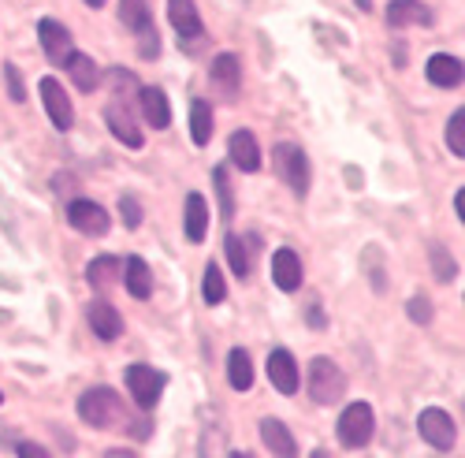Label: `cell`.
<instances>
[{"label":"cell","instance_id":"cell-1","mask_svg":"<svg viewBox=\"0 0 465 458\" xmlns=\"http://www.w3.org/2000/svg\"><path fill=\"white\" fill-rule=\"evenodd\" d=\"M79 417L90 429H112V425H120L124 403L112 388H90L79 395Z\"/></svg>","mask_w":465,"mask_h":458},{"label":"cell","instance_id":"cell-2","mask_svg":"<svg viewBox=\"0 0 465 458\" xmlns=\"http://www.w3.org/2000/svg\"><path fill=\"white\" fill-rule=\"evenodd\" d=\"M272 168L280 172V179L294 190L298 198L309 194V157L302 153V145H294V142L276 145V149H272Z\"/></svg>","mask_w":465,"mask_h":458},{"label":"cell","instance_id":"cell-3","mask_svg":"<svg viewBox=\"0 0 465 458\" xmlns=\"http://www.w3.org/2000/svg\"><path fill=\"white\" fill-rule=\"evenodd\" d=\"M346 395V376L335 362L328 358H317L313 365H309V399L321 403V406H331Z\"/></svg>","mask_w":465,"mask_h":458},{"label":"cell","instance_id":"cell-4","mask_svg":"<svg viewBox=\"0 0 465 458\" xmlns=\"http://www.w3.org/2000/svg\"><path fill=\"white\" fill-rule=\"evenodd\" d=\"M376 433V417H372V406L369 403H354L339 413V443L346 451H358L372 440Z\"/></svg>","mask_w":465,"mask_h":458},{"label":"cell","instance_id":"cell-5","mask_svg":"<svg viewBox=\"0 0 465 458\" xmlns=\"http://www.w3.org/2000/svg\"><path fill=\"white\" fill-rule=\"evenodd\" d=\"M124 384L131 388V395H134V403H138L142 410H153V406L161 403V395H164L168 376H164L161 369H153V365H131V369L124 373Z\"/></svg>","mask_w":465,"mask_h":458},{"label":"cell","instance_id":"cell-6","mask_svg":"<svg viewBox=\"0 0 465 458\" xmlns=\"http://www.w3.org/2000/svg\"><path fill=\"white\" fill-rule=\"evenodd\" d=\"M67 224L74 227V232L101 239V235H108V224H112V220H108V213H104L97 202L74 198V202H67Z\"/></svg>","mask_w":465,"mask_h":458},{"label":"cell","instance_id":"cell-7","mask_svg":"<svg viewBox=\"0 0 465 458\" xmlns=\"http://www.w3.org/2000/svg\"><path fill=\"white\" fill-rule=\"evenodd\" d=\"M417 429L424 436V443H432L436 451H450L454 447V422H450V413L440 410V406H429V410H420L417 417Z\"/></svg>","mask_w":465,"mask_h":458},{"label":"cell","instance_id":"cell-8","mask_svg":"<svg viewBox=\"0 0 465 458\" xmlns=\"http://www.w3.org/2000/svg\"><path fill=\"white\" fill-rule=\"evenodd\" d=\"M37 90H42V105H45V112H49L53 127H56V131H71V124H74V108H71V97L64 94V86L49 75V79L37 83Z\"/></svg>","mask_w":465,"mask_h":458},{"label":"cell","instance_id":"cell-9","mask_svg":"<svg viewBox=\"0 0 465 458\" xmlns=\"http://www.w3.org/2000/svg\"><path fill=\"white\" fill-rule=\"evenodd\" d=\"M209 79L220 94V101H235L239 97V86H242V67H239V56L235 53H220L213 60V71H209Z\"/></svg>","mask_w":465,"mask_h":458},{"label":"cell","instance_id":"cell-10","mask_svg":"<svg viewBox=\"0 0 465 458\" xmlns=\"http://www.w3.org/2000/svg\"><path fill=\"white\" fill-rule=\"evenodd\" d=\"M37 42H42L45 56H49L56 67H64V60L74 53L71 30H67L64 23H56V19H42V23H37Z\"/></svg>","mask_w":465,"mask_h":458},{"label":"cell","instance_id":"cell-11","mask_svg":"<svg viewBox=\"0 0 465 458\" xmlns=\"http://www.w3.org/2000/svg\"><path fill=\"white\" fill-rule=\"evenodd\" d=\"M104 124H108V131L120 138L127 149H142V131H138V124H134V116H131L127 101L120 105V97H115V101L104 108Z\"/></svg>","mask_w":465,"mask_h":458},{"label":"cell","instance_id":"cell-12","mask_svg":"<svg viewBox=\"0 0 465 458\" xmlns=\"http://www.w3.org/2000/svg\"><path fill=\"white\" fill-rule=\"evenodd\" d=\"M268 380H272V388L280 395H294L298 392V362L287 347H276L268 354Z\"/></svg>","mask_w":465,"mask_h":458},{"label":"cell","instance_id":"cell-13","mask_svg":"<svg viewBox=\"0 0 465 458\" xmlns=\"http://www.w3.org/2000/svg\"><path fill=\"white\" fill-rule=\"evenodd\" d=\"M168 19L179 34V42H198L202 37V15L193 8V0H168Z\"/></svg>","mask_w":465,"mask_h":458},{"label":"cell","instance_id":"cell-14","mask_svg":"<svg viewBox=\"0 0 465 458\" xmlns=\"http://www.w3.org/2000/svg\"><path fill=\"white\" fill-rule=\"evenodd\" d=\"M138 105H142V116H145V124H149L153 131H164V127L172 124V105H168L164 90L142 86V90H138Z\"/></svg>","mask_w":465,"mask_h":458},{"label":"cell","instance_id":"cell-15","mask_svg":"<svg viewBox=\"0 0 465 458\" xmlns=\"http://www.w3.org/2000/svg\"><path fill=\"white\" fill-rule=\"evenodd\" d=\"M424 75H429V83L432 86H440V90H454V86H461V60L458 56H450V53H436V56H429V64H424Z\"/></svg>","mask_w":465,"mask_h":458},{"label":"cell","instance_id":"cell-16","mask_svg":"<svg viewBox=\"0 0 465 458\" xmlns=\"http://www.w3.org/2000/svg\"><path fill=\"white\" fill-rule=\"evenodd\" d=\"M253 246H257L253 235H235V232H231L227 243H223L227 264H231V273H235L239 280H250V273H253Z\"/></svg>","mask_w":465,"mask_h":458},{"label":"cell","instance_id":"cell-17","mask_svg":"<svg viewBox=\"0 0 465 458\" xmlns=\"http://www.w3.org/2000/svg\"><path fill=\"white\" fill-rule=\"evenodd\" d=\"M227 153H231V164L242 168V172H257L261 168V145L253 138V131H235L227 138Z\"/></svg>","mask_w":465,"mask_h":458},{"label":"cell","instance_id":"cell-18","mask_svg":"<svg viewBox=\"0 0 465 458\" xmlns=\"http://www.w3.org/2000/svg\"><path fill=\"white\" fill-rule=\"evenodd\" d=\"M86 321H90L94 335L104 339V343H112V339L124 335V317L115 314V305H108V302H94L90 310H86Z\"/></svg>","mask_w":465,"mask_h":458},{"label":"cell","instance_id":"cell-19","mask_svg":"<svg viewBox=\"0 0 465 458\" xmlns=\"http://www.w3.org/2000/svg\"><path fill=\"white\" fill-rule=\"evenodd\" d=\"M272 280L280 291H298L302 287V257L294 250H276L272 254Z\"/></svg>","mask_w":465,"mask_h":458},{"label":"cell","instance_id":"cell-20","mask_svg":"<svg viewBox=\"0 0 465 458\" xmlns=\"http://www.w3.org/2000/svg\"><path fill=\"white\" fill-rule=\"evenodd\" d=\"M387 23L391 26H432V12L420 0H391L387 5Z\"/></svg>","mask_w":465,"mask_h":458},{"label":"cell","instance_id":"cell-21","mask_svg":"<svg viewBox=\"0 0 465 458\" xmlns=\"http://www.w3.org/2000/svg\"><path fill=\"white\" fill-rule=\"evenodd\" d=\"M205 227H209V205L202 194H186V205H183V232L190 243H202L205 239Z\"/></svg>","mask_w":465,"mask_h":458},{"label":"cell","instance_id":"cell-22","mask_svg":"<svg viewBox=\"0 0 465 458\" xmlns=\"http://www.w3.org/2000/svg\"><path fill=\"white\" fill-rule=\"evenodd\" d=\"M64 67H67V75H71V83L79 86L83 94H90V90L101 86V71H97L94 56H86V53H71V56L64 60Z\"/></svg>","mask_w":465,"mask_h":458},{"label":"cell","instance_id":"cell-23","mask_svg":"<svg viewBox=\"0 0 465 458\" xmlns=\"http://www.w3.org/2000/svg\"><path fill=\"white\" fill-rule=\"evenodd\" d=\"M120 276H124V261H120V257H94L90 269H86V284H90L94 291L115 287V284H120Z\"/></svg>","mask_w":465,"mask_h":458},{"label":"cell","instance_id":"cell-24","mask_svg":"<svg viewBox=\"0 0 465 458\" xmlns=\"http://www.w3.org/2000/svg\"><path fill=\"white\" fill-rule=\"evenodd\" d=\"M261 440L268 443V451H272V454H283V458L298 454V443H294L291 429L283 422H276V417H264V422H261Z\"/></svg>","mask_w":465,"mask_h":458},{"label":"cell","instance_id":"cell-25","mask_svg":"<svg viewBox=\"0 0 465 458\" xmlns=\"http://www.w3.org/2000/svg\"><path fill=\"white\" fill-rule=\"evenodd\" d=\"M124 284H127V291L138 298V302H145L149 294H153V273H149V264L142 261V257H127L124 261V276H120Z\"/></svg>","mask_w":465,"mask_h":458},{"label":"cell","instance_id":"cell-26","mask_svg":"<svg viewBox=\"0 0 465 458\" xmlns=\"http://www.w3.org/2000/svg\"><path fill=\"white\" fill-rule=\"evenodd\" d=\"M227 380H231V388L235 392H250L253 388V362L242 347H235L227 354Z\"/></svg>","mask_w":465,"mask_h":458},{"label":"cell","instance_id":"cell-27","mask_svg":"<svg viewBox=\"0 0 465 458\" xmlns=\"http://www.w3.org/2000/svg\"><path fill=\"white\" fill-rule=\"evenodd\" d=\"M190 138H193V145H205L213 138V105L209 101L190 105Z\"/></svg>","mask_w":465,"mask_h":458},{"label":"cell","instance_id":"cell-28","mask_svg":"<svg viewBox=\"0 0 465 458\" xmlns=\"http://www.w3.org/2000/svg\"><path fill=\"white\" fill-rule=\"evenodd\" d=\"M213 186H216V194H220V216L231 220V216H235V190H231V172H227V164H216V168H213Z\"/></svg>","mask_w":465,"mask_h":458},{"label":"cell","instance_id":"cell-29","mask_svg":"<svg viewBox=\"0 0 465 458\" xmlns=\"http://www.w3.org/2000/svg\"><path fill=\"white\" fill-rule=\"evenodd\" d=\"M134 42H138V53L145 60H157L161 56V34H157V26H153V19L134 30Z\"/></svg>","mask_w":465,"mask_h":458},{"label":"cell","instance_id":"cell-30","mask_svg":"<svg viewBox=\"0 0 465 458\" xmlns=\"http://www.w3.org/2000/svg\"><path fill=\"white\" fill-rule=\"evenodd\" d=\"M202 294H205L209 305H220L227 298V284H223V273L216 269V264H209L205 276H202Z\"/></svg>","mask_w":465,"mask_h":458},{"label":"cell","instance_id":"cell-31","mask_svg":"<svg viewBox=\"0 0 465 458\" xmlns=\"http://www.w3.org/2000/svg\"><path fill=\"white\" fill-rule=\"evenodd\" d=\"M120 23L134 34L142 23H149V5L145 0H120Z\"/></svg>","mask_w":465,"mask_h":458},{"label":"cell","instance_id":"cell-32","mask_svg":"<svg viewBox=\"0 0 465 458\" xmlns=\"http://www.w3.org/2000/svg\"><path fill=\"white\" fill-rule=\"evenodd\" d=\"M447 145H450L454 157H465V112L461 108L454 112L450 124H447Z\"/></svg>","mask_w":465,"mask_h":458},{"label":"cell","instance_id":"cell-33","mask_svg":"<svg viewBox=\"0 0 465 458\" xmlns=\"http://www.w3.org/2000/svg\"><path fill=\"white\" fill-rule=\"evenodd\" d=\"M432 264H436V280H440V284H450V280L458 276V261H454V257L447 254V246H440V243L432 246Z\"/></svg>","mask_w":465,"mask_h":458},{"label":"cell","instance_id":"cell-34","mask_svg":"<svg viewBox=\"0 0 465 458\" xmlns=\"http://www.w3.org/2000/svg\"><path fill=\"white\" fill-rule=\"evenodd\" d=\"M406 314L413 317V324H432V302L429 298H410V305H406Z\"/></svg>","mask_w":465,"mask_h":458},{"label":"cell","instance_id":"cell-35","mask_svg":"<svg viewBox=\"0 0 465 458\" xmlns=\"http://www.w3.org/2000/svg\"><path fill=\"white\" fill-rule=\"evenodd\" d=\"M5 79H8V94L12 101H26V86H23V75L15 64H5Z\"/></svg>","mask_w":465,"mask_h":458},{"label":"cell","instance_id":"cell-36","mask_svg":"<svg viewBox=\"0 0 465 458\" xmlns=\"http://www.w3.org/2000/svg\"><path fill=\"white\" fill-rule=\"evenodd\" d=\"M120 213H124L127 227H138V224H142V205H138V198L124 194V198H120Z\"/></svg>","mask_w":465,"mask_h":458},{"label":"cell","instance_id":"cell-37","mask_svg":"<svg viewBox=\"0 0 465 458\" xmlns=\"http://www.w3.org/2000/svg\"><path fill=\"white\" fill-rule=\"evenodd\" d=\"M15 451H19V454H34V458H45V454H49L45 447H30V443H19Z\"/></svg>","mask_w":465,"mask_h":458},{"label":"cell","instance_id":"cell-38","mask_svg":"<svg viewBox=\"0 0 465 458\" xmlns=\"http://www.w3.org/2000/svg\"><path fill=\"white\" fill-rule=\"evenodd\" d=\"M83 5H90V8H104V0H83Z\"/></svg>","mask_w":465,"mask_h":458},{"label":"cell","instance_id":"cell-39","mask_svg":"<svg viewBox=\"0 0 465 458\" xmlns=\"http://www.w3.org/2000/svg\"><path fill=\"white\" fill-rule=\"evenodd\" d=\"M354 5H358L361 12H369V8H372V5H369V0H354Z\"/></svg>","mask_w":465,"mask_h":458},{"label":"cell","instance_id":"cell-40","mask_svg":"<svg viewBox=\"0 0 465 458\" xmlns=\"http://www.w3.org/2000/svg\"><path fill=\"white\" fill-rule=\"evenodd\" d=\"M0 399H5V395H0Z\"/></svg>","mask_w":465,"mask_h":458}]
</instances>
